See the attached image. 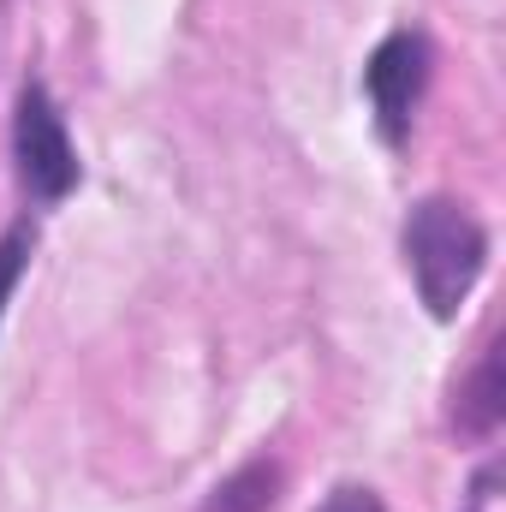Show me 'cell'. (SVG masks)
Returning <instances> with one entry per match:
<instances>
[{"label":"cell","instance_id":"8992f818","mask_svg":"<svg viewBox=\"0 0 506 512\" xmlns=\"http://www.w3.org/2000/svg\"><path fill=\"white\" fill-rule=\"evenodd\" d=\"M30 251H36V227L30 221L0 233V316H6V304H12V292H18V280L30 268Z\"/></svg>","mask_w":506,"mask_h":512},{"label":"cell","instance_id":"277c9868","mask_svg":"<svg viewBox=\"0 0 506 512\" xmlns=\"http://www.w3.org/2000/svg\"><path fill=\"white\" fill-rule=\"evenodd\" d=\"M501 417H506L501 346H489V352L477 358V370L465 376V387H459V435H471V441H489V435L501 429Z\"/></svg>","mask_w":506,"mask_h":512},{"label":"cell","instance_id":"7a4b0ae2","mask_svg":"<svg viewBox=\"0 0 506 512\" xmlns=\"http://www.w3.org/2000/svg\"><path fill=\"white\" fill-rule=\"evenodd\" d=\"M12 161H18V185H24L36 203H60V197H72V185H78V149H72L66 114L54 108V96H48L42 84H24V90H18Z\"/></svg>","mask_w":506,"mask_h":512},{"label":"cell","instance_id":"3957f363","mask_svg":"<svg viewBox=\"0 0 506 512\" xmlns=\"http://www.w3.org/2000/svg\"><path fill=\"white\" fill-rule=\"evenodd\" d=\"M423 84H429V42L417 30H393L364 66V96L376 108V126L387 143H405L417 102H423Z\"/></svg>","mask_w":506,"mask_h":512},{"label":"cell","instance_id":"5b68a950","mask_svg":"<svg viewBox=\"0 0 506 512\" xmlns=\"http://www.w3.org/2000/svg\"><path fill=\"white\" fill-rule=\"evenodd\" d=\"M274 501H280V465L274 459H251L227 483H215V495L203 501V512H268Z\"/></svg>","mask_w":506,"mask_h":512},{"label":"cell","instance_id":"6da1fadb","mask_svg":"<svg viewBox=\"0 0 506 512\" xmlns=\"http://www.w3.org/2000/svg\"><path fill=\"white\" fill-rule=\"evenodd\" d=\"M399 251H405L423 310L435 322H453L489 268V227L459 197H423L399 227Z\"/></svg>","mask_w":506,"mask_h":512},{"label":"cell","instance_id":"52a82bcc","mask_svg":"<svg viewBox=\"0 0 506 512\" xmlns=\"http://www.w3.org/2000/svg\"><path fill=\"white\" fill-rule=\"evenodd\" d=\"M316 512H387V507H381V495H376V489L340 483V489H334V495H328V501H322Z\"/></svg>","mask_w":506,"mask_h":512}]
</instances>
